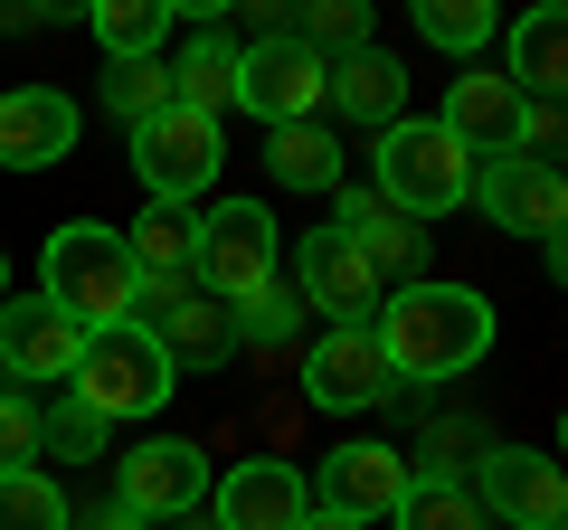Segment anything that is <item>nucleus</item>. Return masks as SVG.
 I'll return each mask as SVG.
<instances>
[{
    "label": "nucleus",
    "instance_id": "1",
    "mask_svg": "<svg viewBox=\"0 0 568 530\" xmlns=\"http://www.w3.org/2000/svg\"><path fill=\"white\" fill-rule=\"evenodd\" d=\"M369 342L388 350L398 379H465V369L493 350V304L474 285H436V275H417V285H388L379 294Z\"/></svg>",
    "mask_w": 568,
    "mask_h": 530
},
{
    "label": "nucleus",
    "instance_id": "2",
    "mask_svg": "<svg viewBox=\"0 0 568 530\" xmlns=\"http://www.w3.org/2000/svg\"><path fill=\"white\" fill-rule=\"evenodd\" d=\"M369 171H379L369 190H379L398 218H446V208L474 200V152L455 143L446 123H417V114H398V123L379 133Z\"/></svg>",
    "mask_w": 568,
    "mask_h": 530
},
{
    "label": "nucleus",
    "instance_id": "3",
    "mask_svg": "<svg viewBox=\"0 0 568 530\" xmlns=\"http://www.w3.org/2000/svg\"><path fill=\"white\" fill-rule=\"evenodd\" d=\"M39 294L67 313V323L104 332V323H133V256H123L114 227L77 218V227H48V256H39Z\"/></svg>",
    "mask_w": 568,
    "mask_h": 530
},
{
    "label": "nucleus",
    "instance_id": "4",
    "mask_svg": "<svg viewBox=\"0 0 568 530\" xmlns=\"http://www.w3.org/2000/svg\"><path fill=\"white\" fill-rule=\"evenodd\" d=\"M67 398L95 408L104 427H114V417H162L171 408V350L142 323H104V332H85L77 369H67Z\"/></svg>",
    "mask_w": 568,
    "mask_h": 530
},
{
    "label": "nucleus",
    "instance_id": "5",
    "mask_svg": "<svg viewBox=\"0 0 568 530\" xmlns=\"http://www.w3.org/2000/svg\"><path fill=\"white\" fill-rule=\"evenodd\" d=\"M190 285L209 304H256L275 285V208L265 200H219L190 227Z\"/></svg>",
    "mask_w": 568,
    "mask_h": 530
},
{
    "label": "nucleus",
    "instance_id": "6",
    "mask_svg": "<svg viewBox=\"0 0 568 530\" xmlns=\"http://www.w3.org/2000/svg\"><path fill=\"white\" fill-rule=\"evenodd\" d=\"M219 162H227L219 123L190 114V104H162L152 123H133V171H142V190H152V200H181V208H190V200H209Z\"/></svg>",
    "mask_w": 568,
    "mask_h": 530
},
{
    "label": "nucleus",
    "instance_id": "7",
    "mask_svg": "<svg viewBox=\"0 0 568 530\" xmlns=\"http://www.w3.org/2000/svg\"><path fill=\"white\" fill-rule=\"evenodd\" d=\"M323 85H332V58H323V48H304L294 29L237 48V104L256 123H313V114H323Z\"/></svg>",
    "mask_w": 568,
    "mask_h": 530
},
{
    "label": "nucleus",
    "instance_id": "8",
    "mask_svg": "<svg viewBox=\"0 0 568 530\" xmlns=\"http://www.w3.org/2000/svg\"><path fill=\"white\" fill-rule=\"evenodd\" d=\"M200 492H209V446H190V436H152V446L114 455V502L133 521H181V511H200Z\"/></svg>",
    "mask_w": 568,
    "mask_h": 530
},
{
    "label": "nucleus",
    "instance_id": "9",
    "mask_svg": "<svg viewBox=\"0 0 568 530\" xmlns=\"http://www.w3.org/2000/svg\"><path fill=\"white\" fill-rule=\"evenodd\" d=\"M304 398H313V408H332V417L398 398V369H388V350L369 342V323H332L323 342L304 350Z\"/></svg>",
    "mask_w": 568,
    "mask_h": 530
},
{
    "label": "nucleus",
    "instance_id": "10",
    "mask_svg": "<svg viewBox=\"0 0 568 530\" xmlns=\"http://www.w3.org/2000/svg\"><path fill=\"white\" fill-rule=\"evenodd\" d=\"M474 200H484V218L511 227V237H559V227H568V181H559V162H521V152L474 162Z\"/></svg>",
    "mask_w": 568,
    "mask_h": 530
},
{
    "label": "nucleus",
    "instance_id": "11",
    "mask_svg": "<svg viewBox=\"0 0 568 530\" xmlns=\"http://www.w3.org/2000/svg\"><path fill=\"white\" fill-rule=\"evenodd\" d=\"M294 275H304V304L332 313V323H369L379 313V275H369V256L342 237V227H313L304 246H294Z\"/></svg>",
    "mask_w": 568,
    "mask_h": 530
},
{
    "label": "nucleus",
    "instance_id": "12",
    "mask_svg": "<svg viewBox=\"0 0 568 530\" xmlns=\"http://www.w3.org/2000/svg\"><path fill=\"white\" fill-rule=\"evenodd\" d=\"M474 502H484L493 521H511V530H559L568 521L559 465H549V455H521V446H493L484 455V492H474Z\"/></svg>",
    "mask_w": 568,
    "mask_h": 530
},
{
    "label": "nucleus",
    "instance_id": "13",
    "mask_svg": "<svg viewBox=\"0 0 568 530\" xmlns=\"http://www.w3.org/2000/svg\"><path fill=\"white\" fill-rule=\"evenodd\" d=\"M77 152V104L58 85H20L0 95V171H48Z\"/></svg>",
    "mask_w": 568,
    "mask_h": 530
},
{
    "label": "nucleus",
    "instance_id": "14",
    "mask_svg": "<svg viewBox=\"0 0 568 530\" xmlns=\"http://www.w3.org/2000/svg\"><path fill=\"white\" fill-rule=\"evenodd\" d=\"M313 511V483L275 455H246L237 473L219 483V530H294Z\"/></svg>",
    "mask_w": 568,
    "mask_h": 530
},
{
    "label": "nucleus",
    "instance_id": "15",
    "mask_svg": "<svg viewBox=\"0 0 568 530\" xmlns=\"http://www.w3.org/2000/svg\"><path fill=\"white\" fill-rule=\"evenodd\" d=\"M407 483H417V465H407L398 446H342V455H323V502L351 511V521H388V511L407 502Z\"/></svg>",
    "mask_w": 568,
    "mask_h": 530
},
{
    "label": "nucleus",
    "instance_id": "16",
    "mask_svg": "<svg viewBox=\"0 0 568 530\" xmlns=\"http://www.w3.org/2000/svg\"><path fill=\"white\" fill-rule=\"evenodd\" d=\"M436 123H446L474 162H503V152H511V123H521V85H511L503 67H474V77L446 85V114H436Z\"/></svg>",
    "mask_w": 568,
    "mask_h": 530
},
{
    "label": "nucleus",
    "instance_id": "17",
    "mask_svg": "<svg viewBox=\"0 0 568 530\" xmlns=\"http://www.w3.org/2000/svg\"><path fill=\"white\" fill-rule=\"evenodd\" d=\"M77 350H85V323H67L48 294L0 304V369H20V379H67Z\"/></svg>",
    "mask_w": 568,
    "mask_h": 530
},
{
    "label": "nucleus",
    "instance_id": "18",
    "mask_svg": "<svg viewBox=\"0 0 568 530\" xmlns=\"http://www.w3.org/2000/svg\"><path fill=\"white\" fill-rule=\"evenodd\" d=\"M332 227H342V237L369 256V275H379V285H417V218H398L379 190H342Z\"/></svg>",
    "mask_w": 568,
    "mask_h": 530
},
{
    "label": "nucleus",
    "instance_id": "19",
    "mask_svg": "<svg viewBox=\"0 0 568 530\" xmlns=\"http://www.w3.org/2000/svg\"><path fill=\"white\" fill-rule=\"evenodd\" d=\"M323 104H342L351 123L388 133V123L407 114V67L388 58V48H351V58H332V85H323Z\"/></svg>",
    "mask_w": 568,
    "mask_h": 530
},
{
    "label": "nucleus",
    "instance_id": "20",
    "mask_svg": "<svg viewBox=\"0 0 568 530\" xmlns=\"http://www.w3.org/2000/svg\"><path fill=\"white\" fill-rule=\"evenodd\" d=\"M521 95H559L568 85V20H559V0H530L521 20H511V67H503Z\"/></svg>",
    "mask_w": 568,
    "mask_h": 530
},
{
    "label": "nucleus",
    "instance_id": "21",
    "mask_svg": "<svg viewBox=\"0 0 568 530\" xmlns=\"http://www.w3.org/2000/svg\"><path fill=\"white\" fill-rule=\"evenodd\" d=\"M265 171L275 190H342V143L323 123H265Z\"/></svg>",
    "mask_w": 568,
    "mask_h": 530
},
{
    "label": "nucleus",
    "instance_id": "22",
    "mask_svg": "<svg viewBox=\"0 0 568 530\" xmlns=\"http://www.w3.org/2000/svg\"><path fill=\"white\" fill-rule=\"evenodd\" d=\"M171 104H190V114L219 123V104H237V48L219 39V29H200V39L181 48V67H171Z\"/></svg>",
    "mask_w": 568,
    "mask_h": 530
},
{
    "label": "nucleus",
    "instance_id": "23",
    "mask_svg": "<svg viewBox=\"0 0 568 530\" xmlns=\"http://www.w3.org/2000/svg\"><path fill=\"white\" fill-rule=\"evenodd\" d=\"M142 332L171 350V369H181V360H219V350H227V304H209V294L190 285V294H171Z\"/></svg>",
    "mask_w": 568,
    "mask_h": 530
},
{
    "label": "nucleus",
    "instance_id": "24",
    "mask_svg": "<svg viewBox=\"0 0 568 530\" xmlns=\"http://www.w3.org/2000/svg\"><path fill=\"white\" fill-rule=\"evenodd\" d=\"M190 208L181 200H152L133 218V237H123V256H133V275H190Z\"/></svg>",
    "mask_w": 568,
    "mask_h": 530
},
{
    "label": "nucleus",
    "instance_id": "25",
    "mask_svg": "<svg viewBox=\"0 0 568 530\" xmlns=\"http://www.w3.org/2000/svg\"><path fill=\"white\" fill-rule=\"evenodd\" d=\"M407 10H417V39L446 48V58H474L503 29V0H407Z\"/></svg>",
    "mask_w": 568,
    "mask_h": 530
},
{
    "label": "nucleus",
    "instance_id": "26",
    "mask_svg": "<svg viewBox=\"0 0 568 530\" xmlns=\"http://www.w3.org/2000/svg\"><path fill=\"white\" fill-rule=\"evenodd\" d=\"M398 530H493V511L474 502V483H455V473H436V483H407V502L388 511Z\"/></svg>",
    "mask_w": 568,
    "mask_h": 530
},
{
    "label": "nucleus",
    "instance_id": "27",
    "mask_svg": "<svg viewBox=\"0 0 568 530\" xmlns=\"http://www.w3.org/2000/svg\"><path fill=\"white\" fill-rule=\"evenodd\" d=\"M85 20H95L104 58H152L171 29V0H85Z\"/></svg>",
    "mask_w": 568,
    "mask_h": 530
},
{
    "label": "nucleus",
    "instance_id": "28",
    "mask_svg": "<svg viewBox=\"0 0 568 530\" xmlns=\"http://www.w3.org/2000/svg\"><path fill=\"white\" fill-rule=\"evenodd\" d=\"M0 530H67L58 473H39V465H10V473H0Z\"/></svg>",
    "mask_w": 568,
    "mask_h": 530
},
{
    "label": "nucleus",
    "instance_id": "29",
    "mask_svg": "<svg viewBox=\"0 0 568 530\" xmlns=\"http://www.w3.org/2000/svg\"><path fill=\"white\" fill-rule=\"evenodd\" d=\"M104 104H114V123H152L171 104V67L162 58H104Z\"/></svg>",
    "mask_w": 568,
    "mask_h": 530
},
{
    "label": "nucleus",
    "instance_id": "30",
    "mask_svg": "<svg viewBox=\"0 0 568 530\" xmlns=\"http://www.w3.org/2000/svg\"><path fill=\"white\" fill-rule=\"evenodd\" d=\"M294 39L323 48V58H351V48H369V0H304L294 10Z\"/></svg>",
    "mask_w": 568,
    "mask_h": 530
},
{
    "label": "nucleus",
    "instance_id": "31",
    "mask_svg": "<svg viewBox=\"0 0 568 530\" xmlns=\"http://www.w3.org/2000/svg\"><path fill=\"white\" fill-rule=\"evenodd\" d=\"M559 143H568V114H559V95H521L511 152H521V162H559Z\"/></svg>",
    "mask_w": 568,
    "mask_h": 530
},
{
    "label": "nucleus",
    "instance_id": "32",
    "mask_svg": "<svg viewBox=\"0 0 568 530\" xmlns=\"http://www.w3.org/2000/svg\"><path fill=\"white\" fill-rule=\"evenodd\" d=\"M48 446H58V465H77V455H95V446H104V417L67 398L58 417H39V455H48Z\"/></svg>",
    "mask_w": 568,
    "mask_h": 530
},
{
    "label": "nucleus",
    "instance_id": "33",
    "mask_svg": "<svg viewBox=\"0 0 568 530\" xmlns=\"http://www.w3.org/2000/svg\"><path fill=\"white\" fill-rule=\"evenodd\" d=\"M294 323H304V304H284L275 285H265L256 304H237V332H246L256 350H284V342H294Z\"/></svg>",
    "mask_w": 568,
    "mask_h": 530
},
{
    "label": "nucleus",
    "instance_id": "34",
    "mask_svg": "<svg viewBox=\"0 0 568 530\" xmlns=\"http://www.w3.org/2000/svg\"><path fill=\"white\" fill-rule=\"evenodd\" d=\"M10 465H39V408H29L20 388H0V473Z\"/></svg>",
    "mask_w": 568,
    "mask_h": 530
},
{
    "label": "nucleus",
    "instance_id": "35",
    "mask_svg": "<svg viewBox=\"0 0 568 530\" xmlns=\"http://www.w3.org/2000/svg\"><path fill=\"white\" fill-rule=\"evenodd\" d=\"M246 20H256V39H284V29H294V10H304V0H237Z\"/></svg>",
    "mask_w": 568,
    "mask_h": 530
},
{
    "label": "nucleus",
    "instance_id": "36",
    "mask_svg": "<svg viewBox=\"0 0 568 530\" xmlns=\"http://www.w3.org/2000/svg\"><path fill=\"white\" fill-rule=\"evenodd\" d=\"M227 10H237V0H171V20H200V29H219Z\"/></svg>",
    "mask_w": 568,
    "mask_h": 530
},
{
    "label": "nucleus",
    "instance_id": "37",
    "mask_svg": "<svg viewBox=\"0 0 568 530\" xmlns=\"http://www.w3.org/2000/svg\"><path fill=\"white\" fill-rule=\"evenodd\" d=\"M294 530H369V521H351V511H332V502H313V511H304V521H294Z\"/></svg>",
    "mask_w": 568,
    "mask_h": 530
},
{
    "label": "nucleus",
    "instance_id": "38",
    "mask_svg": "<svg viewBox=\"0 0 568 530\" xmlns=\"http://www.w3.org/2000/svg\"><path fill=\"white\" fill-rule=\"evenodd\" d=\"M67 530H133V511L114 502V511H95V521H67Z\"/></svg>",
    "mask_w": 568,
    "mask_h": 530
},
{
    "label": "nucleus",
    "instance_id": "39",
    "mask_svg": "<svg viewBox=\"0 0 568 530\" xmlns=\"http://www.w3.org/2000/svg\"><path fill=\"white\" fill-rule=\"evenodd\" d=\"M67 10H85V0H29V20H67Z\"/></svg>",
    "mask_w": 568,
    "mask_h": 530
},
{
    "label": "nucleus",
    "instance_id": "40",
    "mask_svg": "<svg viewBox=\"0 0 568 530\" xmlns=\"http://www.w3.org/2000/svg\"><path fill=\"white\" fill-rule=\"evenodd\" d=\"M0 304H10V256H0Z\"/></svg>",
    "mask_w": 568,
    "mask_h": 530
}]
</instances>
